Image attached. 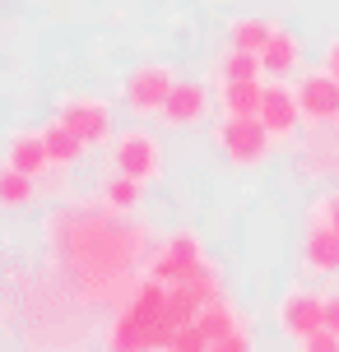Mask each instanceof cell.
Segmentation results:
<instances>
[{"instance_id": "obj_1", "label": "cell", "mask_w": 339, "mask_h": 352, "mask_svg": "<svg viewBox=\"0 0 339 352\" xmlns=\"http://www.w3.org/2000/svg\"><path fill=\"white\" fill-rule=\"evenodd\" d=\"M47 250H52L56 278L74 283L79 311L89 306H125V297L140 287L135 269L154 255V236L140 223H125V213H112L98 195L74 199L47 213L42 223Z\"/></svg>"}, {"instance_id": "obj_2", "label": "cell", "mask_w": 339, "mask_h": 352, "mask_svg": "<svg viewBox=\"0 0 339 352\" xmlns=\"http://www.w3.org/2000/svg\"><path fill=\"white\" fill-rule=\"evenodd\" d=\"M205 264H209L205 241H200L191 228H177V232H167L158 246H154V255H149V278L177 287V283H191Z\"/></svg>"}, {"instance_id": "obj_3", "label": "cell", "mask_w": 339, "mask_h": 352, "mask_svg": "<svg viewBox=\"0 0 339 352\" xmlns=\"http://www.w3.org/2000/svg\"><path fill=\"white\" fill-rule=\"evenodd\" d=\"M274 329L288 343H307L311 334L325 329V292L311 283H293L284 297L274 301Z\"/></svg>"}, {"instance_id": "obj_4", "label": "cell", "mask_w": 339, "mask_h": 352, "mask_svg": "<svg viewBox=\"0 0 339 352\" xmlns=\"http://www.w3.org/2000/svg\"><path fill=\"white\" fill-rule=\"evenodd\" d=\"M56 121L70 135H79L89 148H103L116 140V116H112L107 98H93V93H65L56 102Z\"/></svg>"}, {"instance_id": "obj_5", "label": "cell", "mask_w": 339, "mask_h": 352, "mask_svg": "<svg viewBox=\"0 0 339 352\" xmlns=\"http://www.w3.org/2000/svg\"><path fill=\"white\" fill-rule=\"evenodd\" d=\"M112 167L125 172L130 181H140V186L163 181V144H158V135L144 130V125L116 130V140H112Z\"/></svg>"}, {"instance_id": "obj_6", "label": "cell", "mask_w": 339, "mask_h": 352, "mask_svg": "<svg viewBox=\"0 0 339 352\" xmlns=\"http://www.w3.org/2000/svg\"><path fill=\"white\" fill-rule=\"evenodd\" d=\"M172 88H177V74H172V65H163V60H144V65H135V70L125 74L121 84V102L130 116H163V107H167V98H172Z\"/></svg>"}, {"instance_id": "obj_7", "label": "cell", "mask_w": 339, "mask_h": 352, "mask_svg": "<svg viewBox=\"0 0 339 352\" xmlns=\"http://www.w3.org/2000/svg\"><path fill=\"white\" fill-rule=\"evenodd\" d=\"M214 144H218V153H223L232 167H242V172L265 167L269 153H274V140H269V130L260 121H218Z\"/></svg>"}, {"instance_id": "obj_8", "label": "cell", "mask_w": 339, "mask_h": 352, "mask_svg": "<svg viewBox=\"0 0 339 352\" xmlns=\"http://www.w3.org/2000/svg\"><path fill=\"white\" fill-rule=\"evenodd\" d=\"M260 125L269 130L274 144H288L302 135V102H298V84L288 79H265V107H260Z\"/></svg>"}, {"instance_id": "obj_9", "label": "cell", "mask_w": 339, "mask_h": 352, "mask_svg": "<svg viewBox=\"0 0 339 352\" xmlns=\"http://www.w3.org/2000/svg\"><path fill=\"white\" fill-rule=\"evenodd\" d=\"M298 102H302L307 130H335L339 125V79L325 70L298 74Z\"/></svg>"}, {"instance_id": "obj_10", "label": "cell", "mask_w": 339, "mask_h": 352, "mask_svg": "<svg viewBox=\"0 0 339 352\" xmlns=\"http://www.w3.org/2000/svg\"><path fill=\"white\" fill-rule=\"evenodd\" d=\"M298 172L307 181H339V125L335 130H307L298 144Z\"/></svg>"}, {"instance_id": "obj_11", "label": "cell", "mask_w": 339, "mask_h": 352, "mask_svg": "<svg viewBox=\"0 0 339 352\" xmlns=\"http://www.w3.org/2000/svg\"><path fill=\"white\" fill-rule=\"evenodd\" d=\"M209 107H214L209 102V88L200 84V79H177V88H172V98H167L158 121L167 130H191V125H200L209 116Z\"/></svg>"}, {"instance_id": "obj_12", "label": "cell", "mask_w": 339, "mask_h": 352, "mask_svg": "<svg viewBox=\"0 0 339 352\" xmlns=\"http://www.w3.org/2000/svg\"><path fill=\"white\" fill-rule=\"evenodd\" d=\"M5 162H10V167H19L23 176H33V181H42L47 172H56V167H52V153H47V140H42V130H14V135H10V144H5Z\"/></svg>"}, {"instance_id": "obj_13", "label": "cell", "mask_w": 339, "mask_h": 352, "mask_svg": "<svg viewBox=\"0 0 339 352\" xmlns=\"http://www.w3.org/2000/svg\"><path fill=\"white\" fill-rule=\"evenodd\" d=\"M302 269H307V274H316V278H339V232L307 223Z\"/></svg>"}, {"instance_id": "obj_14", "label": "cell", "mask_w": 339, "mask_h": 352, "mask_svg": "<svg viewBox=\"0 0 339 352\" xmlns=\"http://www.w3.org/2000/svg\"><path fill=\"white\" fill-rule=\"evenodd\" d=\"M260 107H265V79L218 84V111H223V121H260Z\"/></svg>"}, {"instance_id": "obj_15", "label": "cell", "mask_w": 339, "mask_h": 352, "mask_svg": "<svg viewBox=\"0 0 339 352\" xmlns=\"http://www.w3.org/2000/svg\"><path fill=\"white\" fill-rule=\"evenodd\" d=\"M196 324H200V334L209 338V348H214L218 338H228V334H237V329H247L242 306H237L228 292H218L214 301H205V306H200V316H196Z\"/></svg>"}, {"instance_id": "obj_16", "label": "cell", "mask_w": 339, "mask_h": 352, "mask_svg": "<svg viewBox=\"0 0 339 352\" xmlns=\"http://www.w3.org/2000/svg\"><path fill=\"white\" fill-rule=\"evenodd\" d=\"M260 70H265V79H293V74L302 70V37L279 28L274 42L260 52Z\"/></svg>"}, {"instance_id": "obj_17", "label": "cell", "mask_w": 339, "mask_h": 352, "mask_svg": "<svg viewBox=\"0 0 339 352\" xmlns=\"http://www.w3.org/2000/svg\"><path fill=\"white\" fill-rule=\"evenodd\" d=\"M284 23H274V19H256V14H237L228 23V47L232 52H251V56H260L274 42V33H279Z\"/></svg>"}, {"instance_id": "obj_18", "label": "cell", "mask_w": 339, "mask_h": 352, "mask_svg": "<svg viewBox=\"0 0 339 352\" xmlns=\"http://www.w3.org/2000/svg\"><path fill=\"white\" fill-rule=\"evenodd\" d=\"M98 199H103L112 213H125V218H130V213L140 209V199H144V186H140V181H130L125 172H116V167H112V172L98 176Z\"/></svg>"}, {"instance_id": "obj_19", "label": "cell", "mask_w": 339, "mask_h": 352, "mask_svg": "<svg viewBox=\"0 0 339 352\" xmlns=\"http://www.w3.org/2000/svg\"><path fill=\"white\" fill-rule=\"evenodd\" d=\"M42 140H47V153H52V167H56V172L79 167V162H84V153H89V144L79 140V135H70L61 121L42 125Z\"/></svg>"}, {"instance_id": "obj_20", "label": "cell", "mask_w": 339, "mask_h": 352, "mask_svg": "<svg viewBox=\"0 0 339 352\" xmlns=\"http://www.w3.org/2000/svg\"><path fill=\"white\" fill-rule=\"evenodd\" d=\"M209 74H214L218 84H251V79H265V70H260V56L251 52H223L214 56V65H209Z\"/></svg>"}, {"instance_id": "obj_21", "label": "cell", "mask_w": 339, "mask_h": 352, "mask_svg": "<svg viewBox=\"0 0 339 352\" xmlns=\"http://www.w3.org/2000/svg\"><path fill=\"white\" fill-rule=\"evenodd\" d=\"M37 195H42V186L33 176H23L19 167L0 162V209H28Z\"/></svg>"}, {"instance_id": "obj_22", "label": "cell", "mask_w": 339, "mask_h": 352, "mask_svg": "<svg viewBox=\"0 0 339 352\" xmlns=\"http://www.w3.org/2000/svg\"><path fill=\"white\" fill-rule=\"evenodd\" d=\"M307 223H316V228H330V232H339V186L335 190H325L311 209H307Z\"/></svg>"}, {"instance_id": "obj_23", "label": "cell", "mask_w": 339, "mask_h": 352, "mask_svg": "<svg viewBox=\"0 0 339 352\" xmlns=\"http://www.w3.org/2000/svg\"><path fill=\"white\" fill-rule=\"evenodd\" d=\"M167 352H209V338L200 334V324L191 320V324H186V329L172 338V348H167Z\"/></svg>"}, {"instance_id": "obj_24", "label": "cell", "mask_w": 339, "mask_h": 352, "mask_svg": "<svg viewBox=\"0 0 339 352\" xmlns=\"http://www.w3.org/2000/svg\"><path fill=\"white\" fill-rule=\"evenodd\" d=\"M209 352H256V338H251V329H237V334L218 338Z\"/></svg>"}, {"instance_id": "obj_25", "label": "cell", "mask_w": 339, "mask_h": 352, "mask_svg": "<svg viewBox=\"0 0 339 352\" xmlns=\"http://www.w3.org/2000/svg\"><path fill=\"white\" fill-rule=\"evenodd\" d=\"M298 352H339V338L330 329H321V334H311L307 343H298Z\"/></svg>"}, {"instance_id": "obj_26", "label": "cell", "mask_w": 339, "mask_h": 352, "mask_svg": "<svg viewBox=\"0 0 339 352\" xmlns=\"http://www.w3.org/2000/svg\"><path fill=\"white\" fill-rule=\"evenodd\" d=\"M321 70L330 74V79H339V37H330L321 47Z\"/></svg>"}, {"instance_id": "obj_27", "label": "cell", "mask_w": 339, "mask_h": 352, "mask_svg": "<svg viewBox=\"0 0 339 352\" xmlns=\"http://www.w3.org/2000/svg\"><path fill=\"white\" fill-rule=\"evenodd\" d=\"M325 329L339 338V292H325Z\"/></svg>"}]
</instances>
